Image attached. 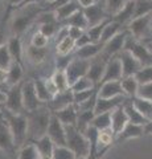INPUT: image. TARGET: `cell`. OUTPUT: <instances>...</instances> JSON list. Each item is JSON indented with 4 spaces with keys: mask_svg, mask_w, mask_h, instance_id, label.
<instances>
[{
    "mask_svg": "<svg viewBox=\"0 0 152 159\" xmlns=\"http://www.w3.org/2000/svg\"><path fill=\"white\" fill-rule=\"evenodd\" d=\"M28 119V142H33L46 135L48 126L52 118V111L46 105H42L33 111L25 113Z\"/></svg>",
    "mask_w": 152,
    "mask_h": 159,
    "instance_id": "obj_1",
    "label": "cell"
},
{
    "mask_svg": "<svg viewBox=\"0 0 152 159\" xmlns=\"http://www.w3.org/2000/svg\"><path fill=\"white\" fill-rule=\"evenodd\" d=\"M0 114H2V117L6 119V122L8 123V127H9V130H11L13 139H15V145H16L17 148H20L21 146H24L28 142L27 114H13L4 107H0Z\"/></svg>",
    "mask_w": 152,
    "mask_h": 159,
    "instance_id": "obj_2",
    "label": "cell"
},
{
    "mask_svg": "<svg viewBox=\"0 0 152 159\" xmlns=\"http://www.w3.org/2000/svg\"><path fill=\"white\" fill-rule=\"evenodd\" d=\"M41 13V8L40 6H24L19 8V13H16L11 21V29L13 36H19L27 31L31 27V24L38 19Z\"/></svg>",
    "mask_w": 152,
    "mask_h": 159,
    "instance_id": "obj_3",
    "label": "cell"
},
{
    "mask_svg": "<svg viewBox=\"0 0 152 159\" xmlns=\"http://www.w3.org/2000/svg\"><path fill=\"white\" fill-rule=\"evenodd\" d=\"M66 130V147L74 154L77 159L90 157V143L86 135L76 126H65Z\"/></svg>",
    "mask_w": 152,
    "mask_h": 159,
    "instance_id": "obj_4",
    "label": "cell"
},
{
    "mask_svg": "<svg viewBox=\"0 0 152 159\" xmlns=\"http://www.w3.org/2000/svg\"><path fill=\"white\" fill-rule=\"evenodd\" d=\"M124 49L134 54V57L141 64V66H152V53L148 51L145 44L134 39L131 36V33L126 41Z\"/></svg>",
    "mask_w": 152,
    "mask_h": 159,
    "instance_id": "obj_5",
    "label": "cell"
},
{
    "mask_svg": "<svg viewBox=\"0 0 152 159\" xmlns=\"http://www.w3.org/2000/svg\"><path fill=\"white\" fill-rule=\"evenodd\" d=\"M127 29L134 39L139 40V41H141V40L144 41L147 34L152 32V13L132 19Z\"/></svg>",
    "mask_w": 152,
    "mask_h": 159,
    "instance_id": "obj_6",
    "label": "cell"
},
{
    "mask_svg": "<svg viewBox=\"0 0 152 159\" xmlns=\"http://www.w3.org/2000/svg\"><path fill=\"white\" fill-rule=\"evenodd\" d=\"M90 64H91V61L77 58V57H74L72 60L70 64L65 69V74H66L67 82H69V86H72L73 84H74L76 81H78L80 78L87 76Z\"/></svg>",
    "mask_w": 152,
    "mask_h": 159,
    "instance_id": "obj_7",
    "label": "cell"
},
{
    "mask_svg": "<svg viewBox=\"0 0 152 159\" xmlns=\"http://www.w3.org/2000/svg\"><path fill=\"white\" fill-rule=\"evenodd\" d=\"M23 82L12 86L7 92V99L3 107L13 114H25V109L23 105Z\"/></svg>",
    "mask_w": 152,
    "mask_h": 159,
    "instance_id": "obj_8",
    "label": "cell"
},
{
    "mask_svg": "<svg viewBox=\"0 0 152 159\" xmlns=\"http://www.w3.org/2000/svg\"><path fill=\"white\" fill-rule=\"evenodd\" d=\"M0 150L4 151L11 158L16 157V151H17V147L15 145L13 135H12L11 130H9L6 119L2 117V114H0Z\"/></svg>",
    "mask_w": 152,
    "mask_h": 159,
    "instance_id": "obj_9",
    "label": "cell"
},
{
    "mask_svg": "<svg viewBox=\"0 0 152 159\" xmlns=\"http://www.w3.org/2000/svg\"><path fill=\"white\" fill-rule=\"evenodd\" d=\"M23 105L25 109V113L33 111L44 105L37 97L33 80H28V81L23 82Z\"/></svg>",
    "mask_w": 152,
    "mask_h": 159,
    "instance_id": "obj_10",
    "label": "cell"
},
{
    "mask_svg": "<svg viewBox=\"0 0 152 159\" xmlns=\"http://www.w3.org/2000/svg\"><path fill=\"white\" fill-rule=\"evenodd\" d=\"M130 36V32L128 29H123L120 33H118L115 37H112L110 41H107L105 45H103V54L107 57H114L118 56L122 51H124V47H126V41Z\"/></svg>",
    "mask_w": 152,
    "mask_h": 159,
    "instance_id": "obj_11",
    "label": "cell"
},
{
    "mask_svg": "<svg viewBox=\"0 0 152 159\" xmlns=\"http://www.w3.org/2000/svg\"><path fill=\"white\" fill-rule=\"evenodd\" d=\"M46 135L52 139V142L56 146H66V130L65 126L61 123V121L58 119L54 114H52L50 122L48 126Z\"/></svg>",
    "mask_w": 152,
    "mask_h": 159,
    "instance_id": "obj_12",
    "label": "cell"
},
{
    "mask_svg": "<svg viewBox=\"0 0 152 159\" xmlns=\"http://www.w3.org/2000/svg\"><path fill=\"white\" fill-rule=\"evenodd\" d=\"M118 57H119L120 62H122V70H123V77H131V76H135L136 73L143 66H141V64L134 57V54L128 51H122L119 54H118Z\"/></svg>",
    "mask_w": 152,
    "mask_h": 159,
    "instance_id": "obj_13",
    "label": "cell"
},
{
    "mask_svg": "<svg viewBox=\"0 0 152 159\" xmlns=\"http://www.w3.org/2000/svg\"><path fill=\"white\" fill-rule=\"evenodd\" d=\"M127 101H128V97L126 96H120L115 98H97L94 113L95 116L97 114H103V113H111L116 107L124 105Z\"/></svg>",
    "mask_w": 152,
    "mask_h": 159,
    "instance_id": "obj_14",
    "label": "cell"
},
{
    "mask_svg": "<svg viewBox=\"0 0 152 159\" xmlns=\"http://www.w3.org/2000/svg\"><path fill=\"white\" fill-rule=\"evenodd\" d=\"M123 78V70H122V62L118 56H114L107 60L105 74L102 78V82H109V81H120Z\"/></svg>",
    "mask_w": 152,
    "mask_h": 159,
    "instance_id": "obj_15",
    "label": "cell"
},
{
    "mask_svg": "<svg viewBox=\"0 0 152 159\" xmlns=\"http://www.w3.org/2000/svg\"><path fill=\"white\" fill-rule=\"evenodd\" d=\"M83 13H85L86 20H87V23H89V28L98 25V24L103 23L106 19L111 17L107 15L105 6H101V4H98V3H95L94 6H91L89 8L83 9Z\"/></svg>",
    "mask_w": 152,
    "mask_h": 159,
    "instance_id": "obj_16",
    "label": "cell"
},
{
    "mask_svg": "<svg viewBox=\"0 0 152 159\" xmlns=\"http://www.w3.org/2000/svg\"><path fill=\"white\" fill-rule=\"evenodd\" d=\"M72 103H74V98H73V92L70 89H67L65 92H61V93H57L54 97L52 98V101H49L46 103V106L49 107V110L52 113H56V111H60L62 109L67 107Z\"/></svg>",
    "mask_w": 152,
    "mask_h": 159,
    "instance_id": "obj_17",
    "label": "cell"
},
{
    "mask_svg": "<svg viewBox=\"0 0 152 159\" xmlns=\"http://www.w3.org/2000/svg\"><path fill=\"white\" fill-rule=\"evenodd\" d=\"M98 98H115V97H120L124 96L123 88H122L120 81H109V82H103L98 86V92H97Z\"/></svg>",
    "mask_w": 152,
    "mask_h": 159,
    "instance_id": "obj_18",
    "label": "cell"
},
{
    "mask_svg": "<svg viewBox=\"0 0 152 159\" xmlns=\"http://www.w3.org/2000/svg\"><path fill=\"white\" fill-rule=\"evenodd\" d=\"M127 123H128V117L126 114L124 105L116 107L115 110L111 111V130L115 137L127 126Z\"/></svg>",
    "mask_w": 152,
    "mask_h": 159,
    "instance_id": "obj_19",
    "label": "cell"
},
{
    "mask_svg": "<svg viewBox=\"0 0 152 159\" xmlns=\"http://www.w3.org/2000/svg\"><path fill=\"white\" fill-rule=\"evenodd\" d=\"M106 62H107V60H91L89 72H87V77L94 82V85L97 88L101 85L102 78H103Z\"/></svg>",
    "mask_w": 152,
    "mask_h": 159,
    "instance_id": "obj_20",
    "label": "cell"
},
{
    "mask_svg": "<svg viewBox=\"0 0 152 159\" xmlns=\"http://www.w3.org/2000/svg\"><path fill=\"white\" fill-rule=\"evenodd\" d=\"M54 116L60 119L63 126H76L77 125V118H78V107L72 103L67 107L62 109L60 111L53 113Z\"/></svg>",
    "mask_w": 152,
    "mask_h": 159,
    "instance_id": "obj_21",
    "label": "cell"
},
{
    "mask_svg": "<svg viewBox=\"0 0 152 159\" xmlns=\"http://www.w3.org/2000/svg\"><path fill=\"white\" fill-rule=\"evenodd\" d=\"M80 9H82V8L80 7V4H78L77 0H72L70 3H67V4H65V6L54 9L53 12H54V15H56L57 23L61 25L62 23H65L67 19L72 17L73 15H74L76 12H78Z\"/></svg>",
    "mask_w": 152,
    "mask_h": 159,
    "instance_id": "obj_22",
    "label": "cell"
},
{
    "mask_svg": "<svg viewBox=\"0 0 152 159\" xmlns=\"http://www.w3.org/2000/svg\"><path fill=\"white\" fill-rule=\"evenodd\" d=\"M141 135H144V126H138V125H132V123H127V126L115 137V143L130 141V139L139 138Z\"/></svg>",
    "mask_w": 152,
    "mask_h": 159,
    "instance_id": "obj_23",
    "label": "cell"
},
{
    "mask_svg": "<svg viewBox=\"0 0 152 159\" xmlns=\"http://www.w3.org/2000/svg\"><path fill=\"white\" fill-rule=\"evenodd\" d=\"M102 51H103V45H102V44L91 43V44H89V45H86V47L76 49L74 51V57L91 61V60H94L95 57H98V54L102 53Z\"/></svg>",
    "mask_w": 152,
    "mask_h": 159,
    "instance_id": "obj_24",
    "label": "cell"
},
{
    "mask_svg": "<svg viewBox=\"0 0 152 159\" xmlns=\"http://www.w3.org/2000/svg\"><path fill=\"white\" fill-rule=\"evenodd\" d=\"M135 7H136V0H128L123 6V8L112 17V20H115V21L122 24V25L123 24L128 25L131 20L135 17Z\"/></svg>",
    "mask_w": 152,
    "mask_h": 159,
    "instance_id": "obj_25",
    "label": "cell"
},
{
    "mask_svg": "<svg viewBox=\"0 0 152 159\" xmlns=\"http://www.w3.org/2000/svg\"><path fill=\"white\" fill-rule=\"evenodd\" d=\"M7 47H8V51L11 53L12 60L15 62H19L21 64L23 62V56L25 51L23 48V43L19 36H12L7 40Z\"/></svg>",
    "mask_w": 152,
    "mask_h": 159,
    "instance_id": "obj_26",
    "label": "cell"
},
{
    "mask_svg": "<svg viewBox=\"0 0 152 159\" xmlns=\"http://www.w3.org/2000/svg\"><path fill=\"white\" fill-rule=\"evenodd\" d=\"M33 143L36 145L41 159H52L53 151H54V148H56V145L52 142V139L48 135H44L40 139H37V141H33Z\"/></svg>",
    "mask_w": 152,
    "mask_h": 159,
    "instance_id": "obj_27",
    "label": "cell"
},
{
    "mask_svg": "<svg viewBox=\"0 0 152 159\" xmlns=\"http://www.w3.org/2000/svg\"><path fill=\"white\" fill-rule=\"evenodd\" d=\"M23 76H24L23 65L13 61L11 68L7 70V84H8V86L12 88V86H16L20 82H23Z\"/></svg>",
    "mask_w": 152,
    "mask_h": 159,
    "instance_id": "obj_28",
    "label": "cell"
},
{
    "mask_svg": "<svg viewBox=\"0 0 152 159\" xmlns=\"http://www.w3.org/2000/svg\"><path fill=\"white\" fill-rule=\"evenodd\" d=\"M25 56L32 64L38 65V64L45 61V58L48 56V48H36L29 44L25 49Z\"/></svg>",
    "mask_w": 152,
    "mask_h": 159,
    "instance_id": "obj_29",
    "label": "cell"
},
{
    "mask_svg": "<svg viewBox=\"0 0 152 159\" xmlns=\"http://www.w3.org/2000/svg\"><path fill=\"white\" fill-rule=\"evenodd\" d=\"M124 110H126L127 117H128V123H132V125H138V126H145L147 125L148 119H145L134 106H132L131 98L124 103Z\"/></svg>",
    "mask_w": 152,
    "mask_h": 159,
    "instance_id": "obj_30",
    "label": "cell"
},
{
    "mask_svg": "<svg viewBox=\"0 0 152 159\" xmlns=\"http://www.w3.org/2000/svg\"><path fill=\"white\" fill-rule=\"evenodd\" d=\"M60 27H76V28L83 29V31H87L89 29V23H87L86 16L83 13V9H80L72 17L67 19L65 23H62Z\"/></svg>",
    "mask_w": 152,
    "mask_h": 159,
    "instance_id": "obj_31",
    "label": "cell"
},
{
    "mask_svg": "<svg viewBox=\"0 0 152 159\" xmlns=\"http://www.w3.org/2000/svg\"><path fill=\"white\" fill-rule=\"evenodd\" d=\"M131 103L145 119L152 121V101H147V99H143V98L134 97V98H131Z\"/></svg>",
    "mask_w": 152,
    "mask_h": 159,
    "instance_id": "obj_32",
    "label": "cell"
},
{
    "mask_svg": "<svg viewBox=\"0 0 152 159\" xmlns=\"http://www.w3.org/2000/svg\"><path fill=\"white\" fill-rule=\"evenodd\" d=\"M33 82H35V89H36V93H37V97L38 99L44 103V105H46L49 101H52L53 96L50 94V92L48 90V86H46V78H35L33 80Z\"/></svg>",
    "mask_w": 152,
    "mask_h": 159,
    "instance_id": "obj_33",
    "label": "cell"
},
{
    "mask_svg": "<svg viewBox=\"0 0 152 159\" xmlns=\"http://www.w3.org/2000/svg\"><path fill=\"white\" fill-rule=\"evenodd\" d=\"M122 24H119L115 20H110L109 23H107V25L103 29V33H102V37H101V44L102 45H105L107 41H110L112 37H115L118 33H120L123 29H122Z\"/></svg>",
    "mask_w": 152,
    "mask_h": 159,
    "instance_id": "obj_34",
    "label": "cell"
},
{
    "mask_svg": "<svg viewBox=\"0 0 152 159\" xmlns=\"http://www.w3.org/2000/svg\"><path fill=\"white\" fill-rule=\"evenodd\" d=\"M94 117H95L94 110L78 111V118H77V125H76V127H77L81 133L85 134V131L91 126Z\"/></svg>",
    "mask_w": 152,
    "mask_h": 159,
    "instance_id": "obj_35",
    "label": "cell"
},
{
    "mask_svg": "<svg viewBox=\"0 0 152 159\" xmlns=\"http://www.w3.org/2000/svg\"><path fill=\"white\" fill-rule=\"evenodd\" d=\"M120 84H122V88H123V92H124L126 97H128V98L136 97V94H138V89H139V82L136 81L135 76L123 77L120 80Z\"/></svg>",
    "mask_w": 152,
    "mask_h": 159,
    "instance_id": "obj_36",
    "label": "cell"
},
{
    "mask_svg": "<svg viewBox=\"0 0 152 159\" xmlns=\"http://www.w3.org/2000/svg\"><path fill=\"white\" fill-rule=\"evenodd\" d=\"M17 159H41L36 145L33 142H27L24 146L19 148Z\"/></svg>",
    "mask_w": 152,
    "mask_h": 159,
    "instance_id": "obj_37",
    "label": "cell"
},
{
    "mask_svg": "<svg viewBox=\"0 0 152 159\" xmlns=\"http://www.w3.org/2000/svg\"><path fill=\"white\" fill-rule=\"evenodd\" d=\"M50 80L56 85L58 93L70 89L69 82H67V78H66V74H65V70H58V69H56V70L53 72V74L50 76Z\"/></svg>",
    "mask_w": 152,
    "mask_h": 159,
    "instance_id": "obj_38",
    "label": "cell"
},
{
    "mask_svg": "<svg viewBox=\"0 0 152 159\" xmlns=\"http://www.w3.org/2000/svg\"><path fill=\"white\" fill-rule=\"evenodd\" d=\"M76 51V43L74 40H72L69 36L61 40L60 43H57L56 45V52L57 56H67V54H73Z\"/></svg>",
    "mask_w": 152,
    "mask_h": 159,
    "instance_id": "obj_39",
    "label": "cell"
},
{
    "mask_svg": "<svg viewBox=\"0 0 152 159\" xmlns=\"http://www.w3.org/2000/svg\"><path fill=\"white\" fill-rule=\"evenodd\" d=\"M91 126H94L99 131L111 129V113H103V114H97L93 119Z\"/></svg>",
    "mask_w": 152,
    "mask_h": 159,
    "instance_id": "obj_40",
    "label": "cell"
},
{
    "mask_svg": "<svg viewBox=\"0 0 152 159\" xmlns=\"http://www.w3.org/2000/svg\"><path fill=\"white\" fill-rule=\"evenodd\" d=\"M111 19H112V17L106 19L103 23L98 24V25H94V27H90V28L86 31V33L89 34V37L91 39V41H93V43L101 44V37H102V33H103V29H105V27L107 25V23H109Z\"/></svg>",
    "mask_w": 152,
    "mask_h": 159,
    "instance_id": "obj_41",
    "label": "cell"
},
{
    "mask_svg": "<svg viewBox=\"0 0 152 159\" xmlns=\"http://www.w3.org/2000/svg\"><path fill=\"white\" fill-rule=\"evenodd\" d=\"M91 89H97V86L94 85V82H93L87 76L80 78L78 81H76V82L70 86V90H72L73 93L85 92V90H91Z\"/></svg>",
    "mask_w": 152,
    "mask_h": 159,
    "instance_id": "obj_42",
    "label": "cell"
},
{
    "mask_svg": "<svg viewBox=\"0 0 152 159\" xmlns=\"http://www.w3.org/2000/svg\"><path fill=\"white\" fill-rule=\"evenodd\" d=\"M13 64V60H12V56L11 53L8 51V47L7 44L0 47V70H4L7 72L11 65Z\"/></svg>",
    "mask_w": 152,
    "mask_h": 159,
    "instance_id": "obj_43",
    "label": "cell"
},
{
    "mask_svg": "<svg viewBox=\"0 0 152 159\" xmlns=\"http://www.w3.org/2000/svg\"><path fill=\"white\" fill-rule=\"evenodd\" d=\"M128 0H105V9L109 16L114 17L115 15L123 8L124 4Z\"/></svg>",
    "mask_w": 152,
    "mask_h": 159,
    "instance_id": "obj_44",
    "label": "cell"
},
{
    "mask_svg": "<svg viewBox=\"0 0 152 159\" xmlns=\"http://www.w3.org/2000/svg\"><path fill=\"white\" fill-rule=\"evenodd\" d=\"M151 13H152V0H136L135 17L145 16V15H151Z\"/></svg>",
    "mask_w": 152,
    "mask_h": 159,
    "instance_id": "obj_45",
    "label": "cell"
},
{
    "mask_svg": "<svg viewBox=\"0 0 152 159\" xmlns=\"http://www.w3.org/2000/svg\"><path fill=\"white\" fill-rule=\"evenodd\" d=\"M98 92L97 89H91V90H85V92H78V93H73V98H74V105L80 106L83 102H86L87 99H90L93 96H95Z\"/></svg>",
    "mask_w": 152,
    "mask_h": 159,
    "instance_id": "obj_46",
    "label": "cell"
},
{
    "mask_svg": "<svg viewBox=\"0 0 152 159\" xmlns=\"http://www.w3.org/2000/svg\"><path fill=\"white\" fill-rule=\"evenodd\" d=\"M135 78L139 82V85L152 82V66H143L135 74Z\"/></svg>",
    "mask_w": 152,
    "mask_h": 159,
    "instance_id": "obj_47",
    "label": "cell"
},
{
    "mask_svg": "<svg viewBox=\"0 0 152 159\" xmlns=\"http://www.w3.org/2000/svg\"><path fill=\"white\" fill-rule=\"evenodd\" d=\"M52 159H77V158L66 146H56Z\"/></svg>",
    "mask_w": 152,
    "mask_h": 159,
    "instance_id": "obj_48",
    "label": "cell"
},
{
    "mask_svg": "<svg viewBox=\"0 0 152 159\" xmlns=\"http://www.w3.org/2000/svg\"><path fill=\"white\" fill-rule=\"evenodd\" d=\"M58 29H60V24L57 23H45V24H40L38 32H41L44 36H46L48 39L57 34Z\"/></svg>",
    "mask_w": 152,
    "mask_h": 159,
    "instance_id": "obj_49",
    "label": "cell"
},
{
    "mask_svg": "<svg viewBox=\"0 0 152 159\" xmlns=\"http://www.w3.org/2000/svg\"><path fill=\"white\" fill-rule=\"evenodd\" d=\"M49 44V39L46 36H44L41 32H35L31 39V45L36 47V48H46Z\"/></svg>",
    "mask_w": 152,
    "mask_h": 159,
    "instance_id": "obj_50",
    "label": "cell"
},
{
    "mask_svg": "<svg viewBox=\"0 0 152 159\" xmlns=\"http://www.w3.org/2000/svg\"><path fill=\"white\" fill-rule=\"evenodd\" d=\"M136 97L147 99V101H152V82L139 85L138 94H136Z\"/></svg>",
    "mask_w": 152,
    "mask_h": 159,
    "instance_id": "obj_51",
    "label": "cell"
},
{
    "mask_svg": "<svg viewBox=\"0 0 152 159\" xmlns=\"http://www.w3.org/2000/svg\"><path fill=\"white\" fill-rule=\"evenodd\" d=\"M73 58H74V53L67 54V56H57L56 57V69H58V70H65L66 66L69 65Z\"/></svg>",
    "mask_w": 152,
    "mask_h": 159,
    "instance_id": "obj_52",
    "label": "cell"
},
{
    "mask_svg": "<svg viewBox=\"0 0 152 159\" xmlns=\"http://www.w3.org/2000/svg\"><path fill=\"white\" fill-rule=\"evenodd\" d=\"M85 32L86 31L80 29V28H76V27H67V34H69V37L72 40H74V41H77V40L80 39Z\"/></svg>",
    "mask_w": 152,
    "mask_h": 159,
    "instance_id": "obj_53",
    "label": "cell"
},
{
    "mask_svg": "<svg viewBox=\"0 0 152 159\" xmlns=\"http://www.w3.org/2000/svg\"><path fill=\"white\" fill-rule=\"evenodd\" d=\"M76 43V49H80V48H82V47H86V45H89V44H91L93 41H91V39L89 37V34H87L86 32L82 34V36L77 40V41H74Z\"/></svg>",
    "mask_w": 152,
    "mask_h": 159,
    "instance_id": "obj_54",
    "label": "cell"
},
{
    "mask_svg": "<svg viewBox=\"0 0 152 159\" xmlns=\"http://www.w3.org/2000/svg\"><path fill=\"white\" fill-rule=\"evenodd\" d=\"M78 4H80V7L82 9H86V8H89L91 6H94V4L97 3V0H77Z\"/></svg>",
    "mask_w": 152,
    "mask_h": 159,
    "instance_id": "obj_55",
    "label": "cell"
},
{
    "mask_svg": "<svg viewBox=\"0 0 152 159\" xmlns=\"http://www.w3.org/2000/svg\"><path fill=\"white\" fill-rule=\"evenodd\" d=\"M72 0H56L53 4H50V11H54V9H57V8H60V7H62V6H65V4H67V3H70Z\"/></svg>",
    "mask_w": 152,
    "mask_h": 159,
    "instance_id": "obj_56",
    "label": "cell"
},
{
    "mask_svg": "<svg viewBox=\"0 0 152 159\" xmlns=\"http://www.w3.org/2000/svg\"><path fill=\"white\" fill-rule=\"evenodd\" d=\"M144 135H152V121H148L144 126Z\"/></svg>",
    "mask_w": 152,
    "mask_h": 159,
    "instance_id": "obj_57",
    "label": "cell"
},
{
    "mask_svg": "<svg viewBox=\"0 0 152 159\" xmlns=\"http://www.w3.org/2000/svg\"><path fill=\"white\" fill-rule=\"evenodd\" d=\"M24 2L25 0H9V6H12V7H16V8H20Z\"/></svg>",
    "mask_w": 152,
    "mask_h": 159,
    "instance_id": "obj_58",
    "label": "cell"
},
{
    "mask_svg": "<svg viewBox=\"0 0 152 159\" xmlns=\"http://www.w3.org/2000/svg\"><path fill=\"white\" fill-rule=\"evenodd\" d=\"M6 99H7V93H4L2 89H0V107L4 106V103H6Z\"/></svg>",
    "mask_w": 152,
    "mask_h": 159,
    "instance_id": "obj_59",
    "label": "cell"
},
{
    "mask_svg": "<svg viewBox=\"0 0 152 159\" xmlns=\"http://www.w3.org/2000/svg\"><path fill=\"white\" fill-rule=\"evenodd\" d=\"M4 44H7V39H6V36H4V32L0 29V47L4 45Z\"/></svg>",
    "mask_w": 152,
    "mask_h": 159,
    "instance_id": "obj_60",
    "label": "cell"
},
{
    "mask_svg": "<svg viewBox=\"0 0 152 159\" xmlns=\"http://www.w3.org/2000/svg\"><path fill=\"white\" fill-rule=\"evenodd\" d=\"M143 44H145V47L148 48V51L152 53V41H147V43H143Z\"/></svg>",
    "mask_w": 152,
    "mask_h": 159,
    "instance_id": "obj_61",
    "label": "cell"
},
{
    "mask_svg": "<svg viewBox=\"0 0 152 159\" xmlns=\"http://www.w3.org/2000/svg\"><path fill=\"white\" fill-rule=\"evenodd\" d=\"M45 2L49 4V6H50V4H53V3H54L56 2V0H45Z\"/></svg>",
    "mask_w": 152,
    "mask_h": 159,
    "instance_id": "obj_62",
    "label": "cell"
},
{
    "mask_svg": "<svg viewBox=\"0 0 152 159\" xmlns=\"http://www.w3.org/2000/svg\"><path fill=\"white\" fill-rule=\"evenodd\" d=\"M80 159H93L91 157H86V158H80Z\"/></svg>",
    "mask_w": 152,
    "mask_h": 159,
    "instance_id": "obj_63",
    "label": "cell"
},
{
    "mask_svg": "<svg viewBox=\"0 0 152 159\" xmlns=\"http://www.w3.org/2000/svg\"><path fill=\"white\" fill-rule=\"evenodd\" d=\"M147 41H152V36H151V39H150V40H145V41H143V43H147Z\"/></svg>",
    "mask_w": 152,
    "mask_h": 159,
    "instance_id": "obj_64",
    "label": "cell"
}]
</instances>
